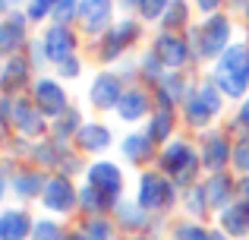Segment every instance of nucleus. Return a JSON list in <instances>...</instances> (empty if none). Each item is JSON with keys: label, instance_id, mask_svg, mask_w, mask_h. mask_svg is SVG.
Returning <instances> with one entry per match:
<instances>
[{"label": "nucleus", "instance_id": "obj_1", "mask_svg": "<svg viewBox=\"0 0 249 240\" xmlns=\"http://www.w3.org/2000/svg\"><path fill=\"white\" fill-rule=\"evenodd\" d=\"M214 82L231 98H240L246 92V86H249V44H231L221 54L218 70H214Z\"/></svg>", "mask_w": 249, "mask_h": 240}, {"label": "nucleus", "instance_id": "obj_2", "mask_svg": "<svg viewBox=\"0 0 249 240\" xmlns=\"http://www.w3.org/2000/svg\"><path fill=\"white\" fill-rule=\"evenodd\" d=\"M161 167H164V174L177 180L180 186H186L189 180L196 177V171H199V161H196V152L189 142H170L164 148V155H161Z\"/></svg>", "mask_w": 249, "mask_h": 240}, {"label": "nucleus", "instance_id": "obj_3", "mask_svg": "<svg viewBox=\"0 0 249 240\" xmlns=\"http://www.w3.org/2000/svg\"><path fill=\"white\" fill-rule=\"evenodd\" d=\"M199 54L202 57H218L227 51V41H231V22L224 16H208L205 22L199 25Z\"/></svg>", "mask_w": 249, "mask_h": 240}, {"label": "nucleus", "instance_id": "obj_4", "mask_svg": "<svg viewBox=\"0 0 249 240\" xmlns=\"http://www.w3.org/2000/svg\"><path fill=\"white\" fill-rule=\"evenodd\" d=\"M174 203V184L164 174H145L139 184V205L148 212H161Z\"/></svg>", "mask_w": 249, "mask_h": 240}, {"label": "nucleus", "instance_id": "obj_5", "mask_svg": "<svg viewBox=\"0 0 249 240\" xmlns=\"http://www.w3.org/2000/svg\"><path fill=\"white\" fill-rule=\"evenodd\" d=\"M218 111H221V95H218L214 86L196 89V92L189 95V101H186V120L193 123V127H205Z\"/></svg>", "mask_w": 249, "mask_h": 240}, {"label": "nucleus", "instance_id": "obj_6", "mask_svg": "<svg viewBox=\"0 0 249 240\" xmlns=\"http://www.w3.org/2000/svg\"><path fill=\"white\" fill-rule=\"evenodd\" d=\"M35 105H38V111H41L44 117L57 120L60 114H67V92H63L54 79H41L35 86Z\"/></svg>", "mask_w": 249, "mask_h": 240}, {"label": "nucleus", "instance_id": "obj_7", "mask_svg": "<svg viewBox=\"0 0 249 240\" xmlns=\"http://www.w3.org/2000/svg\"><path fill=\"white\" fill-rule=\"evenodd\" d=\"M89 186H95L98 193H104V196L117 199V193L123 190L120 167L110 165V161H98V165H91V171H89Z\"/></svg>", "mask_w": 249, "mask_h": 240}, {"label": "nucleus", "instance_id": "obj_8", "mask_svg": "<svg viewBox=\"0 0 249 240\" xmlns=\"http://www.w3.org/2000/svg\"><path fill=\"white\" fill-rule=\"evenodd\" d=\"M73 51H76V41H73V32H70L67 25H54V29L44 35V54H48L54 63L70 60Z\"/></svg>", "mask_w": 249, "mask_h": 240}, {"label": "nucleus", "instance_id": "obj_9", "mask_svg": "<svg viewBox=\"0 0 249 240\" xmlns=\"http://www.w3.org/2000/svg\"><path fill=\"white\" fill-rule=\"evenodd\" d=\"M120 95H123V89H120V79H117L114 73H101L95 82H91V105L95 108H117L120 105Z\"/></svg>", "mask_w": 249, "mask_h": 240}, {"label": "nucleus", "instance_id": "obj_10", "mask_svg": "<svg viewBox=\"0 0 249 240\" xmlns=\"http://www.w3.org/2000/svg\"><path fill=\"white\" fill-rule=\"evenodd\" d=\"M155 54H158L161 67L167 70H180L183 63H186V41H183L180 35H161L158 44H155Z\"/></svg>", "mask_w": 249, "mask_h": 240}, {"label": "nucleus", "instance_id": "obj_11", "mask_svg": "<svg viewBox=\"0 0 249 240\" xmlns=\"http://www.w3.org/2000/svg\"><path fill=\"white\" fill-rule=\"evenodd\" d=\"M44 205H48L51 212H70L76 205V193H73V186H70L67 177L48 180V186H44Z\"/></svg>", "mask_w": 249, "mask_h": 240}, {"label": "nucleus", "instance_id": "obj_12", "mask_svg": "<svg viewBox=\"0 0 249 240\" xmlns=\"http://www.w3.org/2000/svg\"><path fill=\"white\" fill-rule=\"evenodd\" d=\"M76 16L85 32H101L110 22V0H82Z\"/></svg>", "mask_w": 249, "mask_h": 240}, {"label": "nucleus", "instance_id": "obj_13", "mask_svg": "<svg viewBox=\"0 0 249 240\" xmlns=\"http://www.w3.org/2000/svg\"><path fill=\"white\" fill-rule=\"evenodd\" d=\"M136 35H139V25H136V22H129V19L117 22L114 29H110V35H107V44L101 48V57H104V60H114L126 44H133Z\"/></svg>", "mask_w": 249, "mask_h": 240}, {"label": "nucleus", "instance_id": "obj_14", "mask_svg": "<svg viewBox=\"0 0 249 240\" xmlns=\"http://www.w3.org/2000/svg\"><path fill=\"white\" fill-rule=\"evenodd\" d=\"M227 158H231V146L224 142V136L208 133L205 139H202V161H205V167L218 174L221 167L227 165Z\"/></svg>", "mask_w": 249, "mask_h": 240}, {"label": "nucleus", "instance_id": "obj_15", "mask_svg": "<svg viewBox=\"0 0 249 240\" xmlns=\"http://www.w3.org/2000/svg\"><path fill=\"white\" fill-rule=\"evenodd\" d=\"M22 41H25V16L10 13L0 22V54H13Z\"/></svg>", "mask_w": 249, "mask_h": 240}, {"label": "nucleus", "instance_id": "obj_16", "mask_svg": "<svg viewBox=\"0 0 249 240\" xmlns=\"http://www.w3.org/2000/svg\"><path fill=\"white\" fill-rule=\"evenodd\" d=\"M35 228L25 212H3L0 215V240H25Z\"/></svg>", "mask_w": 249, "mask_h": 240}, {"label": "nucleus", "instance_id": "obj_17", "mask_svg": "<svg viewBox=\"0 0 249 240\" xmlns=\"http://www.w3.org/2000/svg\"><path fill=\"white\" fill-rule=\"evenodd\" d=\"M13 123H16L19 133H25V136L44 133V120L38 117V111H35V108H32L25 98H19L16 105H13Z\"/></svg>", "mask_w": 249, "mask_h": 240}, {"label": "nucleus", "instance_id": "obj_18", "mask_svg": "<svg viewBox=\"0 0 249 240\" xmlns=\"http://www.w3.org/2000/svg\"><path fill=\"white\" fill-rule=\"evenodd\" d=\"M221 224H224L227 234L233 237H243L249 234V203H233L221 212Z\"/></svg>", "mask_w": 249, "mask_h": 240}, {"label": "nucleus", "instance_id": "obj_19", "mask_svg": "<svg viewBox=\"0 0 249 240\" xmlns=\"http://www.w3.org/2000/svg\"><path fill=\"white\" fill-rule=\"evenodd\" d=\"M76 142L85 152H101V148L110 146V129L101 127V123H85V127L76 133Z\"/></svg>", "mask_w": 249, "mask_h": 240}, {"label": "nucleus", "instance_id": "obj_20", "mask_svg": "<svg viewBox=\"0 0 249 240\" xmlns=\"http://www.w3.org/2000/svg\"><path fill=\"white\" fill-rule=\"evenodd\" d=\"M117 111H120L123 120H139V117H145V111H148L145 92H142V89H126V92L120 95V105H117Z\"/></svg>", "mask_w": 249, "mask_h": 240}, {"label": "nucleus", "instance_id": "obj_21", "mask_svg": "<svg viewBox=\"0 0 249 240\" xmlns=\"http://www.w3.org/2000/svg\"><path fill=\"white\" fill-rule=\"evenodd\" d=\"M25 82H29V60L13 57V60L3 67V89L6 92H19Z\"/></svg>", "mask_w": 249, "mask_h": 240}, {"label": "nucleus", "instance_id": "obj_22", "mask_svg": "<svg viewBox=\"0 0 249 240\" xmlns=\"http://www.w3.org/2000/svg\"><path fill=\"white\" fill-rule=\"evenodd\" d=\"M205 193H208V205H221V209H227V199L233 196V184L231 177H224V174H214L212 180L205 184Z\"/></svg>", "mask_w": 249, "mask_h": 240}, {"label": "nucleus", "instance_id": "obj_23", "mask_svg": "<svg viewBox=\"0 0 249 240\" xmlns=\"http://www.w3.org/2000/svg\"><path fill=\"white\" fill-rule=\"evenodd\" d=\"M13 186H16V193H19V196H25V199H29V196H35L38 190H44L48 184L41 180V174H38V171H22L16 180H13Z\"/></svg>", "mask_w": 249, "mask_h": 240}, {"label": "nucleus", "instance_id": "obj_24", "mask_svg": "<svg viewBox=\"0 0 249 240\" xmlns=\"http://www.w3.org/2000/svg\"><path fill=\"white\" fill-rule=\"evenodd\" d=\"M170 129H174V117H170V111L161 108V111L152 117V123H148V139L152 142H164L170 136Z\"/></svg>", "mask_w": 249, "mask_h": 240}, {"label": "nucleus", "instance_id": "obj_25", "mask_svg": "<svg viewBox=\"0 0 249 240\" xmlns=\"http://www.w3.org/2000/svg\"><path fill=\"white\" fill-rule=\"evenodd\" d=\"M123 155H126L129 161H148V155H152L148 136H129V139L123 142Z\"/></svg>", "mask_w": 249, "mask_h": 240}, {"label": "nucleus", "instance_id": "obj_26", "mask_svg": "<svg viewBox=\"0 0 249 240\" xmlns=\"http://www.w3.org/2000/svg\"><path fill=\"white\" fill-rule=\"evenodd\" d=\"M79 203H82L85 209L91 212V215H101L104 209H110V203H114V199H110V196H104V193H98L95 186H85V190L79 193Z\"/></svg>", "mask_w": 249, "mask_h": 240}, {"label": "nucleus", "instance_id": "obj_27", "mask_svg": "<svg viewBox=\"0 0 249 240\" xmlns=\"http://www.w3.org/2000/svg\"><path fill=\"white\" fill-rule=\"evenodd\" d=\"M79 114L76 111H67V114H60V117H57V123H54V136L57 139H67V136H76L79 133Z\"/></svg>", "mask_w": 249, "mask_h": 240}, {"label": "nucleus", "instance_id": "obj_28", "mask_svg": "<svg viewBox=\"0 0 249 240\" xmlns=\"http://www.w3.org/2000/svg\"><path fill=\"white\" fill-rule=\"evenodd\" d=\"M183 22H186V3H183V0H170L167 16L161 19V25H164L167 32H174V29H180Z\"/></svg>", "mask_w": 249, "mask_h": 240}, {"label": "nucleus", "instance_id": "obj_29", "mask_svg": "<svg viewBox=\"0 0 249 240\" xmlns=\"http://www.w3.org/2000/svg\"><path fill=\"white\" fill-rule=\"evenodd\" d=\"M117 215H120V222L126 224V228H142V224H145V218H142V205L120 203V205H117Z\"/></svg>", "mask_w": 249, "mask_h": 240}, {"label": "nucleus", "instance_id": "obj_30", "mask_svg": "<svg viewBox=\"0 0 249 240\" xmlns=\"http://www.w3.org/2000/svg\"><path fill=\"white\" fill-rule=\"evenodd\" d=\"M32 240H67V234H63V228L54 224V222H38L35 228H32Z\"/></svg>", "mask_w": 249, "mask_h": 240}, {"label": "nucleus", "instance_id": "obj_31", "mask_svg": "<svg viewBox=\"0 0 249 240\" xmlns=\"http://www.w3.org/2000/svg\"><path fill=\"white\" fill-rule=\"evenodd\" d=\"M85 237H89V240H110V224L104 222L101 215L89 218V224H85Z\"/></svg>", "mask_w": 249, "mask_h": 240}, {"label": "nucleus", "instance_id": "obj_32", "mask_svg": "<svg viewBox=\"0 0 249 240\" xmlns=\"http://www.w3.org/2000/svg\"><path fill=\"white\" fill-rule=\"evenodd\" d=\"M174 240H212V234H208L205 228H199V224L186 222V224H180V228L174 231Z\"/></svg>", "mask_w": 249, "mask_h": 240}, {"label": "nucleus", "instance_id": "obj_33", "mask_svg": "<svg viewBox=\"0 0 249 240\" xmlns=\"http://www.w3.org/2000/svg\"><path fill=\"white\" fill-rule=\"evenodd\" d=\"M167 6H170V0H139V13L145 19H161Z\"/></svg>", "mask_w": 249, "mask_h": 240}, {"label": "nucleus", "instance_id": "obj_34", "mask_svg": "<svg viewBox=\"0 0 249 240\" xmlns=\"http://www.w3.org/2000/svg\"><path fill=\"white\" fill-rule=\"evenodd\" d=\"M54 6H57V0H29V13H25V16L29 19H44V16L54 13Z\"/></svg>", "mask_w": 249, "mask_h": 240}, {"label": "nucleus", "instance_id": "obj_35", "mask_svg": "<svg viewBox=\"0 0 249 240\" xmlns=\"http://www.w3.org/2000/svg\"><path fill=\"white\" fill-rule=\"evenodd\" d=\"M186 203H189V212L202 215V212H205V205H208V193H205V186H196V190H189Z\"/></svg>", "mask_w": 249, "mask_h": 240}, {"label": "nucleus", "instance_id": "obj_36", "mask_svg": "<svg viewBox=\"0 0 249 240\" xmlns=\"http://www.w3.org/2000/svg\"><path fill=\"white\" fill-rule=\"evenodd\" d=\"M233 165L249 174V136H243V139L237 142V148H233Z\"/></svg>", "mask_w": 249, "mask_h": 240}, {"label": "nucleus", "instance_id": "obj_37", "mask_svg": "<svg viewBox=\"0 0 249 240\" xmlns=\"http://www.w3.org/2000/svg\"><path fill=\"white\" fill-rule=\"evenodd\" d=\"M73 10H76V0H57V6H54L51 16H54L57 22H67V19H73ZM76 13H79V10H76Z\"/></svg>", "mask_w": 249, "mask_h": 240}, {"label": "nucleus", "instance_id": "obj_38", "mask_svg": "<svg viewBox=\"0 0 249 240\" xmlns=\"http://www.w3.org/2000/svg\"><path fill=\"white\" fill-rule=\"evenodd\" d=\"M158 73H161V60H158V54L152 51V54L145 57V76H148V79H155Z\"/></svg>", "mask_w": 249, "mask_h": 240}, {"label": "nucleus", "instance_id": "obj_39", "mask_svg": "<svg viewBox=\"0 0 249 240\" xmlns=\"http://www.w3.org/2000/svg\"><path fill=\"white\" fill-rule=\"evenodd\" d=\"M60 73H63V76H76V73H79V60H76V57L63 60V63H60Z\"/></svg>", "mask_w": 249, "mask_h": 240}, {"label": "nucleus", "instance_id": "obj_40", "mask_svg": "<svg viewBox=\"0 0 249 240\" xmlns=\"http://www.w3.org/2000/svg\"><path fill=\"white\" fill-rule=\"evenodd\" d=\"M218 3H221V0H199V6H202V10H208V13L218 10Z\"/></svg>", "mask_w": 249, "mask_h": 240}, {"label": "nucleus", "instance_id": "obj_41", "mask_svg": "<svg viewBox=\"0 0 249 240\" xmlns=\"http://www.w3.org/2000/svg\"><path fill=\"white\" fill-rule=\"evenodd\" d=\"M6 127V98H0V133Z\"/></svg>", "mask_w": 249, "mask_h": 240}, {"label": "nucleus", "instance_id": "obj_42", "mask_svg": "<svg viewBox=\"0 0 249 240\" xmlns=\"http://www.w3.org/2000/svg\"><path fill=\"white\" fill-rule=\"evenodd\" d=\"M240 196H243V203H249V177L240 184Z\"/></svg>", "mask_w": 249, "mask_h": 240}, {"label": "nucleus", "instance_id": "obj_43", "mask_svg": "<svg viewBox=\"0 0 249 240\" xmlns=\"http://www.w3.org/2000/svg\"><path fill=\"white\" fill-rule=\"evenodd\" d=\"M240 123H246V127H249V101L243 105V111H240Z\"/></svg>", "mask_w": 249, "mask_h": 240}, {"label": "nucleus", "instance_id": "obj_44", "mask_svg": "<svg viewBox=\"0 0 249 240\" xmlns=\"http://www.w3.org/2000/svg\"><path fill=\"white\" fill-rule=\"evenodd\" d=\"M70 240H89V237H85V234H76V237H70Z\"/></svg>", "mask_w": 249, "mask_h": 240}, {"label": "nucleus", "instance_id": "obj_45", "mask_svg": "<svg viewBox=\"0 0 249 240\" xmlns=\"http://www.w3.org/2000/svg\"><path fill=\"white\" fill-rule=\"evenodd\" d=\"M123 3H126V6H129V3H136V6H139V0H123Z\"/></svg>", "mask_w": 249, "mask_h": 240}, {"label": "nucleus", "instance_id": "obj_46", "mask_svg": "<svg viewBox=\"0 0 249 240\" xmlns=\"http://www.w3.org/2000/svg\"><path fill=\"white\" fill-rule=\"evenodd\" d=\"M6 10V0H0V13H3Z\"/></svg>", "mask_w": 249, "mask_h": 240}, {"label": "nucleus", "instance_id": "obj_47", "mask_svg": "<svg viewBox=\"0 0 249 240\" xmlns=\"http://www.w3.org/2000/svg\"><path fill=\"white\" fill-rule=\"evenodd\" d=\"M212 240H224V237H221V234H212Z\"/></svg>", "mask_w": 249, "mask_h": 240}, {"label": "nucleus", "instance_id": "obj_48", "mask_svg": "<svg viewBox=\"0 0 249 240\" xmlns=\"http://www.w3.org/2000/svg\"><path fill=\"white\" fill-rule=\"evenodd\" d=\"M0 196H3V180H0Z\"/></svg>", "mask_w": 249, "mask_h": 240}, {"label": "nucleus", "instance_id": "obj_49", "mask_svg": "<svg viewBox=\"0 0 249 240\" xmlns=\"http://www.w3.org/2000/svg\"><path fill=\"white\" fill-rule=\"evenodd\" d=\"M246 16H249V3H246Z\"/></svg>", "mask_w": 249, "mask_h": 240}, {"label": "nucleus", "instance_id": "obj_50", "mask_svg": "<svg viewBox=\"0 0 249 240\" xmlns=\"http://www.w3.org/2000/svg\"><path fill=\"white\" fill-rule=\"evenodd\" d=\"M237 3H240V0H237Z\"/></svg>", "mask_w": 249, "mask_h": 240}, {"label": "nucleus", "instance_id": "obj_51", "mask_svg": "<svg viewBox=\"0 0 249 240\" xmlns=\"http://www.w3.org/2000/svg\"><path fill=\"white\" fill-rule=\"evenodd\" d=\"M142 240H145V237H142Z\"/></svg>", "mask_w": 249, "mask_h": 240}]
</instances>
